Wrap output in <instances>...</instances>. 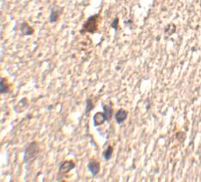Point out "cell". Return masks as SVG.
Segmentation results:
<instances>
[{"mask_svg":"<svg viewBox=\"0 0 201 182\" xmlns=\"http://www.w3.org/2000/svg\"><path fill=\"white\" fill-rule=\"evenodd\" d=\"M75 168V163L72 160H66L64 163L60 165L59 168V173H66L69 171Z\"/></svg>","mask_w":201,"mask_h":182,"instance_id":"3","label":"cell"},{"mask_svg":"<svg viewBox=\"0 0 201 182\" xmlns=\"http://www.w3.org/2000/svg\"><path fill=\"white\" fill-rule=\"evenodd\" d=\"M127 117V112L125 110H120L117 112V113L115 114V120L118 124H121L123 123Z\"/></svg>","mask_w":201,"mask_h":182,"instance_id":"6","label":"cell"},{"mask_svg":"<svg viewBox=\"0 0 201 182\" xmlns=\"http://www.w3.org/2000/svg\"><path fill=\"white\" fill-rule=\"evenodd\" d=\"M89 172L94 175H97L100 172V163L96 160H91L88 165Z\"/></svg>","mask_w":201,"mask_h":182,"instance_id":"4","label":"cell"},{"mask_svg":"<svg viewBox=\"0 0 201 182\" xmlns=\"http://www.w3.org/2000/svg\"><path fill=\"white\" fill-rule=\"evenodd\" d=\"M92 108H93L92 101H91L89 99H88L86 100V112H87V113H89V112L92 110Z\"/></svg>","mask_w":201,"mask_h":182,"instance_id":"10","label":"cell"},{"mask_svg":"<svg viewBox=\"0 0 201 182\" xmlns=\"http://www.w3.org/2000/svg\"><path fill=\"white\" fill-rule=\"evenodd\" d=\"M38 154V146L36 142H32L29 144V146L27 148L24 153V162H29L31 160H34V158Z\"/></svg>","mask_w":201,"mask_h":182,"instance_id":"2","label":"cell"},{"mask_svg":"<svg viewBox=\"0 0 201 182\" xmlns=\"http://www.w3.org/2000/svg\"><path fill=\"white\" fill-rule=\"evenodd\" d=\"M98 27V15L90 17L83 25V29L89 33H94L97 30Z\"/></svg>","mask_w":201,"mask_h":182,"instance_id":"1","label":"cell"},{"mask_svg":"<svg viewBox=\"0 0 201 182\" xmlns=\"http://www.w3.org/2000/svg\"><path fill=\"white\" fill-rule=\"evenodd\" d=\"M5 84L6 83L4 82V80L2 79V80H1V92L2 93H5V92H7L8 90H9L8 86Z\"/></svg>","mask_w":201,"mask_h":182,"instance_id":"9","label":"cell"},{"mask_svg":"<svg viewBox=\"0 0 201 182\" xmlns=\"http://www.w3.org/2000/svg\"><path fill=\"white\" fill-rule=\"evenodd\" d=\"M112 26H113V28H114L115 29L118 28V18H116V19L113 21V24H112Z\"/></svg>","mask_w":201,"mask_h":182,"instance_id":"12","label":"cell"},{"mask_svg":"<svg viewBox=\"0 0 201 182\" xmlns=\"http://www.w3.org/2000/svg\"><path fill=\"white\" fill-rule=\"evenodd\" d=\"M93 120H94V124L96 126H98L102 124L106 120H108V117H107V115L105 113L97 112L94 116Z\"/></svg>","mask_w":201,"mask_h":182,"instance_id":"5","label":"cell"},{"mask_svg":"<svg viewBox=\"0 0 201 182\" xmlns=\"http://www.w3.org/2000/svg\"><path fill=\"white\" fill-rule=\"evenodd\" d=\"M104 110H105V114L107 115V117H108V120L112 115V109L108 106H104Z\"/></svg>","mask_w":201,"mask_h":182,"instance_id":"11","label":"cell"},{"mask_svg":"<svg viewBox=\"0 0 201 182\" xmlns=\"http://www.w3.org/2000/svg\"><path fill=\"white\" fill-rule=\"evenodd\" d=\"M113 147H111V146H109L108 148V149L104 152V154H103V156H104V158H105V160H108L111 159L112 155H113Z\"/></svg>","mask_w":201,"mask_h":182,"instance_id":"7","label":"cell"},{"mask_svg":"<svg viewBox=\"0 0 201 182\" xmlns=\"http://www.w3.org/2000/svg\"><path fill=\"white\" fill-rule=\"evenodd\" d=\"M58 12H55L54 10L52 11V13H51V16H50V22L51 23H54L57 21L58 19Z\"/></svg>","mask_w":201,"mask_h":182,"instance_id":"8","label":"cell"}]
</instances>
